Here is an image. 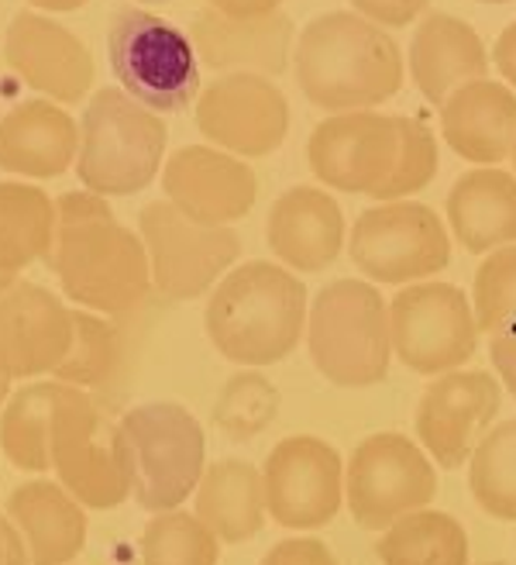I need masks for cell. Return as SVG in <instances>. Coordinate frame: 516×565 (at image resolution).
<instances>
[{"instance_id":"cell-15","label":"cell","mask_w":516,"mask_h":565,"mask_svg":"<svg viewBox=\"0 0 516 565\" xmlns=\"http://www.w3.org/2000/svg\"><path fill=\"white\" fill-rule=\"evenodd\" d=\"M503 404V386L482 370L434 376L417 404V438L438 466L458 469L490 431Z\"/></svg>"},{"instance_id":"cell-32","label":"cell","mask_w":516,"mask_h":565,"mask_svg":"<svg viewBox=\"0 0 516 565\" xmlns=\"http://www.w3.org/2000/svg\"><path fill=\"white\" fill-rule=\"evenodd\" d=\"M221 539L196 514L162 511L141 531V565H217Z\"/></svg>"},{"instance_id":"cell-6","label":"cell","mask_w":516,"mask_h":565,"mask_svg":"<svg viewBox=\"0 0 516 565\" xmlns=\"http://www.w3.org/2000/svg\"><path fill=\"white\" fill-rule=\"evenodd\" d=\"M131 497L152 514L176 511L196 493L204 476L207 441L200 420L180 404H141L121 417Z\"/></svg>"},{"instance_id":"cell-3","label":"cell","mask_w":516,"mask_h":565,"mask_svg":"<svg viewBox=\"0 0 516 565\" xmlns=\"http://www.w3.org/2000/svg\"><path fill=\"white\" fill-rule=\"evenodd\" d=\"M307 315V287L297 273L258 259L224 273L207 300L204 328L227 362L272 365L297 352Z\"/></svg>"},{"instance_id":"cell-27","label":"cell","mask_w":516,"mask_h":565,"mask_svg":"<svg viewBox=\"0 0 516 565\" xmlns=\"http://www.w3.org/2000/svg\"><path fill=\"white\" fill-rule=\"evenodd\" d=\"M266 483L262 469L241 459H221L204 469L196 487V518L221 542L241 545L266 527Z\"/></svg>"},{"instance_id":"cell-24","label":"cell","mask_w":516,"mask_h":565,"mask_svg":"<svg viewBox=\"0 0 516 565\" xmlns=\"http://www.w3.org/2000/svg\"><path fill=\"white\" fill-rule=\"evenodd\" d=\"M79 149V128L63 107L24 100L0 121V169L32 180L63 177Z\"/></svg>"},{"instance_id":"cell-25","label":"cell","mask_w":516,"mask_h":565,"mask_svg":"<svg viewBox=\"0 0 516 565\" xmlns=\"http://www.w3.org/2000/svg\"><path fill=\"white\" fill-rule=\"evenodd\" d=\"M448 228L472 256L516 245V173L479 166L448 193Z\"/></svg>"},{"instance_id":"cell-7","label":"cell","mask_w":516,"mask_h":565,"mask_svg":"<svg viewBox=\"0 0 516 565\" xmlns=\"http://www.w3.org/2000/svg\"><path fill=\"white\" fill-rule=\"evenodd\" d=\"M107 60L125 94L155 115H176L200 97L193 42L165 18L125 8L107 24Z\"/></svg>"},{"instance_id":"cell-23","label":"cell","mask_w":516,"mask_h":565,"mask_svg":"<svg viewBox=\"0 0 516 565\" xmlns=\"http://www.w3.org/2000/svg\"><path fill=\"white\" fill-rule=\"evenodd\" d=\"M490 73V52L479 32L454 14L430 11L410 42V76L430 104H444L458 87Z\"/></svg>"},{"instance_id":"cell-48","label":"cell","mask_w":516,"mask_h":565,"mask_svg":"<svg viewBox=\"0 0 516 565\" xmlns=\"http://www.w3.org/2000/svg\"><path fill=\"white\" fill-rule=\"evenodd\" d=\"M485 565H506V562H485Z\"/></svg>"},{"instance_id":"cell-35","label":"cell","mask_w":516,"mask_h":565,"mask_svg":"<svg viewBox=\"0 0 516 565\" xmlns=\"http://www.w3.org/2000/svg\"><path fill=\"white\" fill-rule=\"evenodd\" d=\"M396 128H399L396 162L389 169L386 183L376 193H372L379 204H386V201H410L413 193H420L423 186L434 183L438 169H441L434 131H430L417 118H396Z\"/></svg>"},{"instance_id":"cell-38","label":"cell","mask_w":516,"mask_h":565,"mask_svg":"<svg viewBox=\"0 0 516 565\" xmlns=\"http://www.w3.org/2000/svg\"><path fill=\"white\" fill-rule=\"evenodd\" d=\"M262 565H337V558L318 539H286L262 558Z\"/></svg>"},{"instance_id":"cell-17","label":"cell","mask_w":516,"mask_h":565,"mask_svg":"<svg viewBox=\"0 0 516 565\" xmlns=\"http://www.w3.org/2000/svg\"><path fill=\"white\" fill-rule=\"evenodd\" d=\"M165 201L200 224H232L251 214L258 180L241 156L211 146H186L162 169Z\"/></svg>"},{"instance_id":"cell-37","label":"cell","mask_w":516,"mask_h":565,"mask_svg":"<svg viewBox=\"0 0 516 565\" xmlns=\"http://www.w3.org/2000/svg\"><path fill=\"white\" fill-rule=\"evenodd\" d=\"M352 11L376 21L379 28H407L427 14L430 0H348Z\"/></svg>"},{"instance_id":"cell-39","label":"cell","mask_w":516,"mask_h":565,"mask_svg":"<svg viewBox=\"0 0 516 565\" xmlns=\"http://www.w3.org/2000/svg\"><path fill=\"white\" fill-rule=\"evenodd\" d=\"M490 355L499 380L506 383V390L516 397V334H496L490 342Z\"/></svg>"},{"instance_id":"cell-47","label":"cell","mask_w":516,"mask_h":565,"mask_svg":"<svg viewBox=\"0 0 516 565\" xmlns=\"http://www.w3.org/2000/svg\"><path fill=\"white\" fill-rule=\"evenodd\" d=\"M138 4H165V0H138Z\"/></svg>"},{"instance_id":"cell-49","label":"cell","mask_w":516,"mask_h":565,"mask_svg":"<svg viewBox=\"0 0 516 565\" xmlns=\"http://www.w3.org/2000/svg\"><path fill=\"white\" fill-rule=\"evenodd\" d=\"M509 159H513V166H516V149H513V156H509Z\"/></svg>"},{"instance_id":"cell-9","label":"cell","mask_w":516,"mask_h":565,"mask_svg":"<svg viewBox=\"0 0 516 565\" xmlns=\"http://www.w3.org/2000/svg\"><path fill=\"white\" fill-rule=\"evenodd\" d=\"M438 497V472L423 445L399 431L368 435L344 466V503L368 531H386L393 521L430 507Z\"/></svg>"},{"instance_id":"cell-30","label":"cell","mask_w":516,"mask_h":565,"mask_svg":"<svg viewBox=\"0 0 516 565\" xmlns=\"http://www.w3.org/2000/svg\"><path fill=\"white\" fill-rule=\"evenodd\" d=\"M63 383H32L18 390L0 414V448L24 472L52 469V420Z\"/></svg>"},{"instance_id":"cell-21","label":"cell","mask_w":516,"mask_h":565,"mask_svg":"<svg viewBox=\"0 0 516 565\" xmlns=\"http://www.w3.org/2000/svg\"><path fill=\"white\" fill-rule=\"evenodd\" d=\"M344 214L321 186L286 190L269 211L266 242L286 269L324 273L344 248Z\"/></svg>"},{"instance_id":"cell-20","label":"cell","mask_w":516,"mask_h":565,"mask_svg":"<svg viewBox=\"0 0 516 565\" xmlns=\"http://www.w3.org/2000/svg\"><path fill=\"white\" fill-rule=\"evenodd\" d=\"M297 28L290 14L272 11L262 18H227L214 8L196 11L190 42L196 60L217 73H262L279 76L290 66Z\"/></svg>"},{"instance_id":"cell-40","label":"cell","mask_w":516,"mask_h":565,"mask_svg":"<svg viewBox=\"0 0 516 565\" xmlns=\"http://www.w3.org/2000/svg\"><path fill=\"white\" fill-rule=\"evenodd\" d=\"M0 565H32L28 545L11 518L0 514Z\"/></svg>"},{"instance_id":"cell-29","label":"cell","mask_w":516,"mask_h":565,"mask_svg":"<svg viewBox=\"0 0 516 565\" xmlns=\"http://www.w3.org/2000/svg\"><path fill=\"white\" fill-rule=\"evenodd\" d=\"M383 565H469V534L444 511H413L379 539Z\"/></svg>"},{"instance_id":"cell-41","label":"cell","mask_w":516,"mask_h":565,"mask_svg":"<svg viewBox=\"0 0 516 565\" xmlns=\"http://www.w3.org/2000/svg\"><path fill=\"white\" fill-rule=\"evenodd\" d=\"M493 63L499 70V76L506 79V87L516 90V21L509 28H503V35L493 45Z\"/></svg>"},{"instance_id":"cell-12","label":"cell","mask_w":516,"mask_h":565,"mask_svg":"<svg viewBox=\"0 0 516 565\" xmlns=\"http://www.w3.org/2000/svg\"><path fill=\"white\" fill-rule=\"evenodd\" d=\"M141 242L149 248L152 287L169 300H193L241 256V238L232 224H200L169 201H155L138 214Z\"/></svg>"},{"instance_id":"cell-4","label":"cell","mask_w":516,"mask_h":565,"mask_svg":"<svg viewBox=\"0 0 516 565\" xmlns=\"http://www.w3.org/2000/svg\"><path fill=\"white\" fill-rule=\"evenodd\" d=\"M307 349L318 373L344 390H365L389 376V303L368 279H334L313 297Z\"/></svg>"},{"instance_id":"cell-31","label":"cell","mask_w":516,"mask_h":565,"mask_svg":"<svg viewBox=\"0 0 516 565\" xmlns=\"http://www.w3.org/2000/svg\"><path fill=\"white\" fill-rule=\"evenodd\" d=\"M469 487L490 518L516 521V420L485 431L469 459Z\"/></svg>"},{"instance_id":"cell-36","label":"cell","mask_w":516,"mask_h":565,"mask_svg":"<svg viewBox=\"0 0 516 565\" xmlns=\"http://www.w3.org/2000/svg\"><path fill=\"white\" fill-rule=\"evenodd\" d=\"M472 310L482 334H516V245H503L475 269Z\"/></svg>"},{"instance_id":"cell-26","label":"cell","mask_w":516,"mask_h":565,"mask_svg":"<svg viewBox=\"0 0 516 565\" xmlns=\"http://www.w3.org/2000/svg\"><path fill=\"white\" fill-rule=\"evenodd\" d=\"M8 518L21 531L32 565H66L86 545L83 503L49 479L21 483L8 497Z\"/></svg>"},{"instance_id":"cell-1","label":"cell","mask_w":516,"mask_h":565,"mask_svg":"<svg viewBox=\"0 0 516 565\" xmlns=\"http://www.w3.org/2000/svg\"><path fill=\"white\" fill-rule=\"evenodd\" d=\"M45 266L63 294L100 315H128L152 290L149 248L114 217L94 190H73L55 201V235Z\"/></svg>"},{"instance_id":"cell-44","label":"cell","mask_w":516,"mask_h":565,"mask_svg":"<svg viewBox=\"0 0 516 565\" xmlns=\"http://www.w3.org/2000/svg\"><path fill=\"white\" fill-rule=\"evenodd\" d=\"M14 282H18L14 273H4V269H0V294H8V290L14 287Z\"/></svg>"},{"instance_id":"cell-45","label":"cell","mask_w":516,"mask_h":565,"mask_svg":"<svg viewBox=\"0 0 516 565\" xmlns=\"http://www.w3.org/2000/svg\"><path fill=\"white\" fill-rule=\"evenodd\" d=\"M8 390H11V380H8V376H0V404L8 401Z\"/></svg>"},{"instance_id":"cell-8","label":"cell","mask_w":516,"mask_h":565,"mask_svg":"<svg viewBox=\"0 0 516 565\" xmlns=\"http://www.w3.org/2000/svg\"><path fill=\"white\" fill-rule=\"evenodd\" d=\"M52 469L60 483L94 511H114L131 497L121 424H114L94 397L73 383H63L55 404Z\"/></svg>"},{"instance_id":"cell-42","label":"cell","mask_w":516,"mask_h":565,"mask_svg":"<svg viewBox=\"0 0 516 565\" xmlns=\"http://www.w3.org/2000/svg\"><path fill=\"white\" fill-rule=\"evenodd\" d=\"M282 0H207V8L227 14V18H262L279 11Z\"/></svg>"},{"instance_id":"cell-46","label":"cell","mask_w":516,"mask_h":565,"mask_svg":"<svg viewBox=\"0 0 516 565\" xmlns=\"http://www.w3.org/2000/svg\"><path fill=\"white\" fill-rule=\"evenodd\" d=\"M482 4H509V0H482Z\"/></svg>"},{"instance_id":"cell-2","label":"cell","mask_w":516,"mask_h":565,"mask_svg":"<svg viewBox=\"0 0 516 565\" xmlns=\"http://www.w3.org/2000/svg\"><path fill=\"white\" fill-rule=\"evenodd\" d=\"M297 83L327 115L376 110L404 87V52L376 21L331 11L313 18L297 39Z\"/></svg>"},{"instance_id":"cell-10","label":"cell","mask_w":516,"mask_h":565,"mask_svg":"<svg viewBox=\"0 0 516 565\" xmlns=\"http://www.w3.org/2000/svg\"><path fill=\"white\" fill-rule=\"evenodd\" d=\"M348 252L368 282L410 287L448 269L451 235L448 224L427 204L386 201L358 214Z\"/></svg>"},{"instance_id":"cell-11","label":"cell","mask_w":516,"mask_h":565,"mask_svg":"<svg viewBox=\"0 0 516 565\" xmlns=\"http://www.w3.org/2000/svg\"><path fill=\"white\" fill-rule=\"evenodd\" d=\"M393 355L420 376H441L475 355L479 321L472 297L451 282H410L389 300Z\"/></svg>"},{"instance_id":"cell-18","label":"cell","mask_w":516,"mask_h":565,"mask_svg":"<svg viewBox=\"0 0 516 565\" xmlns=\"http://www.w3.org/2000/svg\"><path fill=\"white\" fill-rule=\"evenodd\" d=\"M73 345V310L39 282L0 294V376L32 380L55 373Z\"/></svg>"},{"instance_id":"cell-16","label":"cell","mask_w":516,"mask_h":565,"mask_svg":"<svg viewBox=\"0 0 516 565\" xmlns=\"http://www.w3.org/2000/svg\"><path fill=\"white\" fill-rule=\"evenodd\" d=\"M399 149L396 118L379 110H344L324 118L307 141L313 177L341 193H376Z\"/></svg>"},{"instance_id":"cell-28","label":"cell","mask_w":516,"mask_h":565,"mask_svg":"<svg viewBox=\"0 0 516 565\" xmlns=\"http://www.w3.org/2000/svg\"><path fill=\"white\" fill-rule=\"evenodd\" d=\"M55 235V201L39 186L0 183V269L14 273L49 256Z\"/></svg>"},{"instance_id":"cell-34","label":"cell","mask_w":516,"mask_h":565,"mask_svg":"<svg viewBox=\"0 0 516 565\" xmlns=\"http://www.w3.org/2000/svg\"><path fill=\"white\" fill-rule=\"evenodd\" d=\"M118 359H121L118 331L107 321L86 315V310H73V345L66 359L55 365L52 376L73 386H100L110 380Z\"/></svg>"},{"instance_id":"cell-5","label":"cell","mask_w":516,"mask_h":565,"mask_svg":"<svg viewBox=\"0 0 516 565\" xmlns=\"http://www.w3.org/2000/svg\"><path fill=\"white\" fill-rule=\"evenodd\" d=\"M165 141L169 128L155 110L104 87L83 110L76 177L100 196H131L159 177Z\"/></svg>"},{"instance_id":"cell-43","label":"cell","mask_w":516,"mask_h":565,"mask_svg":"<svg viewBox=\"0 0 516 565\" xmlns=\"http://www.w3.org/2000/svg\"><path fill=\"white\" fill-rule=\"evenodd\" d=\"M28 4H35L39 11H76V8H83L86 0H28Z\"/></svg>"},{"instance_id":"cell-22","label":"cell","mask_w":516,"mask_h":565,"mask_svg":"<svg viewBox=\"0 0 516 565\" xmlns=\"http://www.w3.org/2000/svg\"><path fill=\"white\" fill-rule=\"evenodd\" d=\"M441 131L454 156L496 166L516 149V90L499 79H472L441 104Z\"/></svg>"},{"instance_id":"cell-13","label":"cell","mask_w":516,"mask_h":565,"mask_svg":"<svg viewBox=\"0 0 516 565\" xmlns=\"http://www.w3.org/2000/svg\"><path fill=\"white\" fill-rule=\"evenodd\" d=\"M266 511L293 531L324 527L344 503V462L337 448L313 435L282 438L266 459Z\"/></svg>"},{"instance_id":"cell-19","label":"cell","mask_w":516,"mask_h":565,"mask_svg":"<svg viewBox=\"0 0 516 565\" xmlns=\"http://www.w3.org/2000/svg\"><path fill=\"white\" fill-rule=\"evenodd\" d=\"M4 60L32 90L49 100L76 104L94 87V55L69 28L35 11H21L8 24Z\"/></svg>"},{"instance_id":"cell-33","label":"cell","mask_w":516,"mask_h":565,"mask_svg":"<svg viewBox=\"0 0 516 565\" xmlns=\"http://www.w3.org/2000/svg\"><path fill=\"white\" fill-rule=\"evenodd\" d=\"M279 414V390L262 376V373H238L232 376L214 401V424L232 438V441H248L262 435Z\"/></svg>"},{"instance_id":"cell-14","label":"cell","mask_w":516,"mask_h":565,"mask_svg":"<svg viewBox=\"0 0 516 565\" xmlns=\"http://www.w3.org/2000/svg\"><path fill=\"white\" fill-rule=\"evenodd\" d=\"M196 128L214 141V149L241 159H262L286 141L290 104L272 76L221 73L196 97Z\"/></svg>"}]
</instances>
